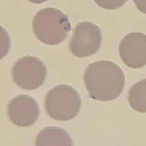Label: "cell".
Masks as SVG:
<instances>
[{
    "instance_id": "277c9868",
    "label": "cell",
    "mask_w": 146,
    "mask_h": 146,
    "mask_svg": "<svg viewBox=\"0 0 146 146\" xmlns=\"http://www.w3.org/2000/svg\"><path fill=\"white\" fill-rule=\"evenodd\" d=\"M47 76V68L37 57L26 56L17 60L11 68L14 82L21 88L31 90L40 87Z\"/></svg>"
},
{
    "instance_id": "8992f818",
    "label": "cell",
    "mask_w": 146,
    "mask_h": 146,
    "mask_svg": "<svg viewBox=\"0 0 146 146\" xmlns=\"http://www.w3.org/2000/svg\"><path fill=\"white\" fill-rule=\"evenodd\" d=\"M121 59L132 68L146 65V35L139 32L130 33L121 39L119 47Z\"/></svg>"
},
{
    "instance_id": "9c48e42d",
    "label": "cell",
    "mask_w": 146,
    "mask_h": 146,
    "mask_svg": "<svg viewBox=\"0 0 146 146\" xmlns=\"http://www.w3.org/2000/svg\"><path fill=\"white\" fill-rule=\"evenodd\" d=\"M128 100L133 110L146 112V78L137 82L129 89Z\"/></svg>"
},
{
    "instance_id": "6da1fadb",
    "label": "cell",
    "mask_w": 146,
    "mask_h": 146,
    "mask_svg": "<svg viewBox=\"0 0 146 146\" xmlns=\"http://www.w3.org/2000/svg\"><path fill=\"white\" fill-rule=\"evenodd\" d=\"M84 84L91 98L100 101L112 100L120 96L125 85L121 68L109 60L89 64L83 74Z\"/></svg>"
},
{
    "instance_id": "ba28073f",
    "label": "cell",
    "mask_w": 146,
    "mask_h": 146,
    "mask_svg": "<svg viewBox=\"0 0 146 146\" xmlns=\"http://www.w3.org/2000/svg\"><path fill=\"white\" fill-rule=\"evenodd\" d=\"M35 146H72V141L65 129L58 127H48L38 133Z\"/></svg>"
},
{
    "instance_id": "3957f363",
    "label": "cell",
    "mask_w": 146,
    "mask_h": 146,
    "mask_svg": "<svg viewBox=\"0 0 146 146\" xmlns=\"http://www.w3.org/2000/svg\"><path fill=\"white\" fill-rule=\"evenodd\" d=\"M81 98L75 89L66 84L58 85L47 92L44 98V108L52 119L67 121L79 113Z\"/></svg>"
},
{
    "instance_id": "8fae6325",
    "label": "cell",
    "mask_w": 146,
    "mask_h": 146,
    "mask_svg": "<svg viewBox=\"0 0 146 146\" xmlns=\"http://www.w3.org/2000/svg\"><path fill=\"white\" fill-rule=\"evenodd\" d=\"M133 1L139 11L146 14V0H133Z\"/></svg>"
},
{
    "instance_id": "30bf717a",
    "label": "cell",
    "mask_w": 146,
    "mask_h": 146,
    "mask_svg": "<svg viewBox=\"0 0 146 146\" xmlns=\"http://www.w3.org/2000/svg\"><path fill=\"white\" fill-rule=\"evenodd\" d=\"M128 0H94L100 7L110 10H116L124 5Z\"/></svg>"
},
{
    "instance_id": "7c38bea8",
    "label": "cell",
    "mask_w": 146,
    "mask_h": 146,
    "mask_svg": "<svg viewBox=\"0 0 146 146\" xmlns=\"http://www.w3.org/2000/svg\"><path fill=\"white\" fill-rule=\"evenodd\" d=\"M29 1L30 2L33 3H35V4H40L43 2H45L46 1H47L48 0H27Z\"/></svg>"
},
{
    "instance_id": "5b68a950",
    "label": "cell",
    "mask_w": 146,
    "mask_h": 146,
    "mask_svg": "<svg viewBox=\"0 0 146 146\" xmlns=\"http://www.w3.org/2000/svg\"><path fill=\"white\" fill-rule=\"evenodd\" d=\"M102 41L100 28L91 22H82L76 25L69 42L71 52L78 58L95 54Z\"/></svg>"
},
{
    "instance_id": "52a82bcc",
    "label": "cell",
    "mask_w": 146,
    "mask_h": 146,
    "mask_svg": "<svg viewBox=\"0 0 146 146\" xmlns=\"http://www.w3.org/2000/svg\"><path fill=\"white\" fill-rule=\"evenodd\" d=\"M7 116L10 121L19 127H29L37 120L39 105L35 99L28 95H20L8 103Z\"/></svg>"
},
{
    "instance_id": "7a4b0ae2",
    "label": "cell",
    "mask_w": 146,
    "mask_h": 146,
    "mask_svg": "<svg viewBox=\"0 0 146 146\" xmlns=\"http://www.w3.org/2000/svg\"><path fill=\"white\" fill-rule=\"evenodd\" d=\"M32 27L40 42L48 45H56L67 37L71 30V23L62 11L48 7L41 9L35 15Z\"/></svg>"
}]
</instances>
